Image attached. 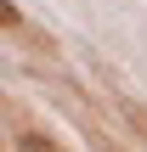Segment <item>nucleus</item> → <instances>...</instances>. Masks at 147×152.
I'll return each instance as SVG.
<instances>
[{"label": "nucleus", "instance_id": "nucleus-1", "mask_svg": "<svg viewBox=\"0 0 147 152\" xmlns=\"http://www.w3.org/2000/svg\"><path fill=\"white\" fill-rule=\"evenodd\" d=\"M17 152H57V147H51L45 135H34V130H23V135H17Z\"/></svg>", "mask_w": 147, "mask_h": 152}]
</instances>
